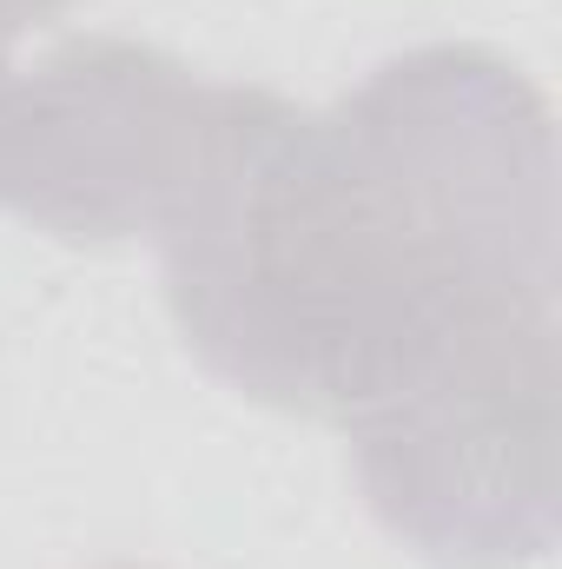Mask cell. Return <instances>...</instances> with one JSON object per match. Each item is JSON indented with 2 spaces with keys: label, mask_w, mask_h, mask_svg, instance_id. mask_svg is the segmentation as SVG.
Returning a JSON list of instances; mask_svg holds the SVG:
<instances>
[{
  "label": "cell",
  "mask_w": 562,
  "mask_h": 569,
  "mask_svg": "<svg viewBox=\"0 0 562 569\" xmlns=\"http://www.w3.org/2000/svg\"><path fill=\"white\" fill-rule=\"evenodd\" d=\"M245 100V80H205L145 40L80 33L7 87L0 206L73 246H152Z\"/></svg>",
  "instance_id": "7a4b0ae2"
},
{
  "label": "cell",
  "mask_w": 562,
  "mask_h": 569,
  "mask_svg": "<svg viewBox=\"0 0 562 569\" xmlns=\"http://www.w3.org/2000/svg\"><path fill=\"white\" fill-rule=\"evenodd\" d=\"M73 0H0V107H7V87L20 80V67H13V47L33 33V27H47V20H60Z\"/></svg>",
  "instance_id": "3957f363"
},
{
  "label": "cell",
  "mask_w": 562,
  "mask_h": 569,
  "mask_svg": "<svg viewBox=\"0 0 562 569\" xmlns=\"http://www.w3.org/2000/svg\"><path fill=\"white\" fill-rule=\"evenodd\" d=\"M113 569H140V563H113Z\"/></svg>",
  "instance_id": "277c9868"
},
{
  "label": "cell",
  "mask_w": 562,
  "mask_h": 569,
  "mask_svg": "<svg viewBox=\"0 0 562 569\" xmlns=\"http://www.w3.org/2000/svg\"><path fill=\"white\" fill-rule=\"evenodd\" d=\"M556 113L490 47L391 53L311 113L252 87L152 239L185 351L344 430L371 517L436 569L556 550Z\"/></svg>",
  "instance_id": "6da1fadb"
}]
</instances>
